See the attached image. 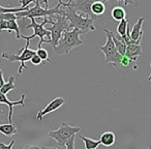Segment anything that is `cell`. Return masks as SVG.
Listing matches in <instances>:
<instances>
[{"instance_id":"obj_4","label":"cell","mask_w":151,"mask_h":149,"mask_svg":"<svg viewBox=\"0 0 151 149\" xmlns=\"http://www.w3.org/2000/svg\"><path fill=\"white\" fill-rule=\"evenodd\" d=\"M31 24L26 26L27 29H30L31 28L33 30V34L30 36H25V35H21V38L23 40H33L34 37L37 36L40 38V42H38V46L37 48H40L42 44H50L51 42V32L49 31L47 28H45V25L47 24H51L52 25L54 23L52 19L50 18H44V21L42 23H36L35 21V18H31Z\"/></svg>"},{"instance_id":"obj_25","label":"cell","mask_w":151,"mask_h":149,"mask_svg":"<svg viewBox=\"0 0 151 149\" xmlns=\"http://www.w3.org/2000/svg\"><path fill=\"white\" fill-rule=\"evenodd\" d=\"M19 2H20L21 7H23V9H27V7H29V5L31 4V3L35 2V0H20Z\"/></svg>"},{"instance_id":"obj_16","label":"cell","mask_w":151,"mask_h":149,"mask_svg":"<svg viewBox=\"0 0 151 149\" xmlns=\"http://www.w3.org/2000/svg\"><path fill=\"white\" fill-rule=\"evenodd\" d=\"M0 132L6 137H12L18 132V128L15 123L9 122V123L1 124L0 123Z\"/></svg>"},{"instance_id":"obj_31","label":"cell","mask_w":151,"mask_h":149,"mask_svg":"<svg viewBox=\"0 0 151 149\" xmlns=\"http://www.w3.org/2000/svg\"><path fill=\"white\" fill-rule=\"evenodd\" d=\"M59 2H62V0H58ZM40 3H45V5H46V7H49V3H48V0H42V1H40Z\"/></svg>"},{"instance_id":"obj_29","label":"cell","mask_w":151,"mask_h":149,"mask_svg":"<svg viewBox=\"0 0 151 149\" xmlns=\"http://www.w3.org/2000/svg\"><path fill=\"white\" fill-rule=\"evenodd\" d=\"M4 83H5V81H4V78H3V71L0 68V89H1V87L3 86Z\"/></svg>"},{"instance_id":"obj_18","label":"cell","mask_w":151,"mask_h":149,"mask_svg":"<svg viewBox=\"0 0 151 149\" xmlns=\"http://www.w3.org/2000/svg\"><path fill=\"white\" fill-rule=\"evenodd\" d=\"M91 12L93 13V15L99 17V16L104 15L106 12V5L101 0H97L95 2L92 3L91 5Z\"/></svg>"},{"instance_id":"obj_9","label":"cell","mask_w":151,"mask_h":149,"mask_svg":"<svg viewBox=\"0 0 151 149\" xmlns=\"http://www.w3.org/2000/svg\"><path fill=\"white\" fill-rule=\"evenodd\" d=\"M95 1H97V0H67V2L62 1L59 3L61 4V6H71L76 9L77 13L85 14L91 19L96 20L97 17L93 15V13L91 12V5Z\"/></svg>"},{"instance_id":"obj_10","label":"cell","mask_w":151,"mask_h":149,"mask_svg":"<svg viewBox=\"0 0 151 149\" xmlns=\"http://www.w3.org/2000/svg\"><path fill=\"white\" fill-rule=\"evenodd\" d=\"M64 104H65V99H63V97H56V99H54L53 101H51L50 103H49L48 105L44 108V109L40 110V111L38 112L37 115H36V119L40 120V121H42V118H44L47 114L52 113V112L58 110L59 108L62 107Z\"/></svg>"},{"instance_id":"obj_13","label":"cell","mask_w":151,"mask_h":149,"mask_svg":"<svg viewBox=\"0 0 151 149\" xmlns=\"http://www.w3.org/2000/svg\"><path fill=\"white\" fill-rule=\"evenodd\" d=\"M3 30H7L9 32L15 31L16 32V38L20 40L21 34H20V27L17 23V20H2L0 22V32Z\"/></svg>"},{"instance_id":"obj_8","label":"cell","mask_w":151,"mask_h":149,"mask_svg":"<svg viewBox=\"0 0 151 149\" xmlns=\"http://www.w3.org/2000/svg\"><path fill=\"white\" fill-rule=\"evenodd\" d=\"M53 18H56V21H54V23L52 24L51 27L47 28V29L51 32L50 45L52 46V48L56 46L58 40H60V37L62 36L63 32L68 29V27H69V23H68V21H67L65 15H54L52 17V19Z\"/></svg>"},{"instance_id":"obj_2","label":"cell","mask_w":151,"mask_h":149,"mask_svg":"<svg viewBox=\"0 0 151 149\" xmlns=\"http://www.w3.org/2000/svg\"><path fill=\"white\" fill-rule=\"evenodd\" d=\"M80 35H82V33L77 28L65 30L57 45L53 47L54 53L57 55H65L77 47L82 46L83 40L80 38Z\"/></svg>"},{"instance_id":"obj_19","label":"cell","mask_w":151,"mask_h":149,"mask_svg":"<svg viewBox=\"0 0 151 149\" xmlns=\"http://www.w3.org/2000/svg\"><path fill=\"white\" fill-rule=\"evenodd\" d=\"M111 17L116 21H120V20L124 19L126 17L125 9L122 6H115L112 9L111 11Z\"/></svg>"},{"instance_id":"obj_20","label":"cell","mask_w":151,"mask_h":149,"mask_svg":"<svg viewBox=\"0 0 151 149\" xmlns=\"http://www.w3.org/2000/svg\"><path fill=\"white\" fill-rule=\"evenodd\" d=\"M17 88V85L15 83V77L14 76H11L9 77V80L7 82H5L3 84V86L1 87L0 89V92L4 93V94H7L11 90H14V89Z\"/></svg>"},{"instance_id":"obj_3","label":"cell","mask_w":151,"mask_h":149,"mask_svg":"<svg viewBox=\"0 0 151 149\" xmlns=\"http://www.w3.org/2000/svg\"><path fill=\"white\" fill-rule=\"evenodd\" d=\"M34 3H35V5L33 7H29L26 11H21L15 13L16 16H17V19L26 20L31 19V18H50V19H52V17L54 15H64V11L61 9V4L59 2L53 9H49V7L42 9L40 6V0H35Z\"/></svg>"},{"instance_id":"obj_30","label":"cell","mask_w":151,"mask_h":149,"mask_svg":"<svg viewBox=\"0 0 151 149\" xmlns=\"http://www.w3.org/2000/svg\"><path fill=\"white\" fill-rule=\"evenodd\" d=\"M24 148H48V147L44 146H37V145H26Z\"/></svg>"},{"instance_id":"obj_32","label":"cell","mask_w":151,"mask_h":149,"mask_svg":"<svg viewBox=\"0 0 151 149\" xmlns=\"http://www.w3.org/2000/svg\"><path fill=\"white\" fill-rule=\"evenodd\" d=\"M150 69H151V62H150ZM148 81H149V82H151V73H150V75H149V77H148Z\"/></svg>"},{"instance_id":"obj_26","label":"cell","mask_w":151,"mask_h":149,"mask_svg":"<svg viewBox=\"0 0 151 149\" xmlns=\"http://www.w3.org/2000/svg\"><path fill=\"white\" fill-rule=\"evenodd\" d=\"M132 62V60H130L129 58H127V57L125 56V55H123L122 56V59H121V67H125L127 66V65H129V63Z\"/></svg>"},{"instance_id":"obj_24","label":"cell","mask_w":151,"mask_h":149,"mask_svg":"<svg viewBox=\"0 0 151 149\" xmlns=\"http://www.w3.org/2000/svg\"><path fill=\"white\" fill-rule=\"evenodd\" d=\"M29 61H30V62H31L33 65H40V64H42V60L40 58V56H38V55L36 54V53L33 55V56L31 57V59H30Z\"/></svg>"},{"instance_id":"obj_17","label":"cell","mask_w":151,"mask_h":149,"mask_svg":"<svg viewBox=\"0 0 151 149\" xmlns=\"http://www.w3.org/2000/svg\"><path fill=\"white\" fill-rule=\"evenodd\" d=\"M115 140H116V137L113 132H105L101 136V139H99L101 144H103L106 147H110L112 145H114Z\"/></svg>"},{"instance_id":"obj_23","label":"cell","mask_w":151,"mask_h":149,"mask_svg":"<svg viewBox=\"0 0 151 149\" xmlns=\"http://www.w3.org/2000/svg\"><path fill=\"white\" fill-rule=\"evenodd\" d=\"M36 54L40 56V58L42 59V61H47V62H49V63H52V61H51L50 58H49V53L46 49H42V47H40V48H37Z\"/></svg>"},{"instance_id":"obj_14","label":"cell","mask_w":151,"mask_h":149,"mask_svg":"<svg viewBox=\"0 0 151 149\" xmlns=\"http://www.w3.org/2000/svg\"><path fill=\"white\" fill-rule=\"evenodd\" d=\"M142 54H143V51H142L141 44H132L126 46L125 54L124 55L127 58H129L132 60V62H136Z\"/></svg>"},{"instance_id":"obj_15","label":"cell","mask_w":151,"mask_h":149,"mask_svg":"<svg viewBox=\"0 0 151 149\" xmlns=\"http://www.w3.org/2000/svg\"><path fill=\"white\" fill-rule=\"evenodd\" d=\"M111 35H112V38H113L114 45H115V48H116V50H117V52L123 56V55L125 54V50H126L125 42H124L123 38H122L121 35H119V34H114L113 32L111 31Z\"/></svg>"},{"instance_id":"obj_6","label":"cell","mask_w":151,"mask_h":149,"mask_svg":"<svg viewBox=\"0 0 151 149\" xmlns=\"http://www.w3.org/2000/svg\"><path fill=\"white\" fill-rule=\"evenodd\" d=\"M104 32H105L106 35H107V42H106L104 46L99 47V49L105 54L106 62L111 63V64H113L115 67L119 68V67H121L120 63H121L122 55L119 54V53L117 52V50H116L113 38H112V35H111V31L105 28Z\"/></svg>"},{"instance_id":"obj_1","label":"cell","mask_w":151,"mask_h":149,"mask_svg":"<svg viewBox=\"0 0 151 149\" xmlns=\"http://www.w3.org/2000/svg\"><path fill=\"white\" fill-rule=\"evenodd\" d=\"M64 15L69 23L68 29L77 28L81 31L82 35H86L88 32L94 31V20L85 14L77 13L76 9L71 6H64Z\"/></svg>"},{"instance_id":"obj_22","label":"cell","mask_w":151,"mask_h":149,"mask_svg":"<svg viewBox=\"0 0 151 149\" xmlns=\"http://www.w3.org/2000/svg\"><path fill=\"white\" fill-rule=\"evenodd\" d=\"M128 25H129V23H128V21L125 19V18H124V19H122V20H120L119 24H118V26H117L118 34H119V35H121V36L125 35L126 31H127Z\"/></svg>"},{"instance_id":"obj_5","label":"cell","mask_w":151,"mask_h":149,"mask_svg":"<svg viewBox=\"0 0 151 149\" xmlns=\"http://www.w3.org/2000/svg\"><path fill=\"white\" fill-rule=\"evenodd\" d=\"M80 126H73L66 123V122H62L60 124V126H59V128H57L56 130L49 132L48 136L50 138L54 139L57 142L58 146L55 147V148H65V144H66L67 141L73 136L78 135L80 132Z\"/></svg>"},{"instance_id":"obj_33","label":"cell","mask_w":151,"mask_h":149,"mask_svg":"<svg viewBox=\"0 0 151 149\" xmlns=\"http://www.w3.org/2000/svg\"><path fill=\"white\" fill-rule=\"evenodd\" d=\"M0 123H1V122H0Z\"/></svg>"},{"instance_id":"obj_27","label":"cell","mask_w":151,"mask_h":149,"mask_svg":"<svg viewBox=\"0 0 151 149\" xmlns=\"http://www.w3.org/2000/svg\"><path fill=\"white\" fill-rule=\"evenodd\" d=\"M15 144V141H12L9 144H4V143H0V149H12Z\"/></svg>"},{"instance_id":"obj_11","label":"cell","mask_w":151,"mask_h":149,"mask_svg":"<svg viewBox=\"0 0 151 149\" xmlns=\"http://www.w3.org/2000/svg\"><path fill=\"white\" fill-rule=\"evenodd\" d=\"M25 99H26V94L23 93L21 95V99L17 101H11L9 99H7L6 94L4 93L0 92V104H3V105H6L9 109V121L13 122V110L15 106H22V107L25 108Z\"/></svg>"},{"instance_id":"obj_7","label":"cell","mask_w":151,"mask_h":149,"mask_svg":"<svg viewBox=\"0 0 151 149\" xmlns=\"http://www.w3.org/2000/svg\"><path fill=\"white\" fill-rule=\"evenodd\" d=\"M29 45H30L29 40H26V46L20 50V52H21L20 55L11 54V53H7V52H4L1 54V57L6 59L9 62H16V61H19V62L21 63L19 69H18V73H19L20 75H22L23 69H27V66H26V64H25L26 61H29L30 59H31V57L36 53V51L29 49Z\"/></svg>"},{"instance_id":"obj_12","label":"cell","mask_w":151,"mask_h":149,"mask_svg":"<svg viewBox=\"0 0 151 149\" xmlns=\"http://www.w3.org/2000/svg\"><path fill=\"white\" fill-rule=\"evenodd\" d=\"M145 21V18L144 17H141L138 19V21L136 22V24L134 25V27H132V29L130 30V38H132V40H134V42H137V44H141V42H142L143 40V36H144V32H143V23H144Z\"/></svg>"},{"instance_id":"obj_21","label":"cell","mask_w":151,"mask_h":149,"mask_svg":"<svg viewBox=\"0 0 151 149\" xmlns=\"http://www.w3.org/2000/svg\"><path fill=\"white\" fill-rule=\"evenodd\" d=\"M79 138L81 140L84 141L85 143V148L86 149H95L101 145V141H95V140H92L90 138H87V137H83L81 135H79Z\"/></svg>"},{"instance_id":"obj_28","label":"cell","mask_w":151,"mask_h":149,"mask_svg":"<svg viewBox=\"0 0 151 149\" xmlns=\"http://www.w3.org/2000/svg\"><path fill=\"white\" fill-rule=\"evenodd\" d=\"M101 1L105 3V2H107L108 0H101ZM118 1H119V0H118ZM123 1H124V5H126V6H127V5H136L134 0H123Z\"/></svg>"}]
</instances>
